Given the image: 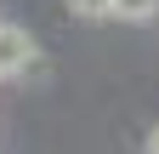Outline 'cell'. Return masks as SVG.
Returning <instances> with one entry per match:
<instances>
[{
    "label": "cell",
    "instance_id": "cell-1",
    "mask_svg": "<svg viewBox=\"0 0 159 154\" xmlns=\"http://www.w3.org/2000/svg\"><path fill=\"white\" fill-rule=\"evenodd\" d=\"M34 63H40L34 34H29V29H17V23H0V80H23Z\"/></svg>",
    "mask_w": 159,
    "mask_h": 154
},
{
    "label": "cell",
    "instance_id": "cell-2",
    "mask_svg": "<svg viewBox=\"0 0 159 154\" xmlns=\"http://www.w3.org/2000/svg\"><path fill=\"white\" fill-rule=\"evenodd\" d=\"M108 17H119V23H153L159 0H108Z\"/></svg>",
    "mask_w": 159,
    "mask_h": 154
},
{
    "label": "cell",
    "instance_id": "cell-3",
    "mask_svg": "<svg viewBox=\"0 0 159 154\" xmlns=\"http://www.w3.org/2000/svg\"><path fill=\"white\" fill-rule=\"evenodd\" d=\"M63 6L80 17V23H114V17H108V0H63Z\"/></svg>",
    "mask_w": 159,
    "mask_h": 154
},
{
    "label": "cell",
    "instance_id": "cell-4",
    "mask_svg": "<svg viewBox=\"0 0 159 154\" xmlns=\"http://www.w3.org/2000/svg\"><path fill=\"white\" fill-rule=\"evenodd\" d=\"M142 154H159V126L148 131V143H142Z\"/></svg>",
    "mask_w": 159,
    "mask_h": 154
}]
</instances>
